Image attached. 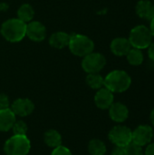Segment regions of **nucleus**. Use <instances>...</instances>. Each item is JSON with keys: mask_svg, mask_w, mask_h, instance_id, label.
Here are the masks:
<instances>
[{"mask_svg": "<svg viewBox=\"0 0 154 155\" xmlns=\"http://www.w3.org/2000/svg\"><path fill=\"white\" fill-rule=\"evenodd\" d=\"M132 84V78L123 70H113L104 78V87L114 93H123Z\"/></svg>", "mask_w": 154, "mask_h": 155, "instance_id": "obj_1", "label": "nucleus"}, {"mask_svg": "<svg viewBox=\"0 0 154 155\" xmlns=\"http://www.w3.org/2000/svg\"><path fill=\"white\" fill-rule=\"evenodd\" d=\"M3 37L12 43L21 41L26 34V23L18 18H11L5 21L1 25Z\"/></svg>", "mask_w": 154, "mask_h": 155, "instance_id": "obj_2", "label": "nucleus"}, {"mask_svg": "<svg viewBox=\"0 0 154 155\" xmlns=\"http://www.w3.org/2000/svg\"><path fill=\"white\" fill-rule=\"evenodd\" d=\"M128 39L132 45V47L143 50L148 48L152 44L153 36L149 27L140 25L131 30Z\"/></svg>", "mask_w": 154, "mask_h": 155, "instance_id": "obj_3", "label": "nucleus"}, {"mask_svg": "<svg viewBox=\"0 0 154 155\" xmlns=\"http://www.w3.org/2000/svg\"><path fill=\"white\" fill-rule=\"evenodd\" d=\"M31 149L30 140L26 135H13L4 145L6 155H27Z\"/></svg>", "mask_w": 154, "mask_h": 155, "instance_id": "obj_4", "label": "nucleus"}, {"mask_svg": "<svg viewBox=\"0 0 154 155\" xmlns=\"http://www.w3.org/2000/svg\"><path fill=\"white\" fill-rule=\"evenodd\" d=\"M68 46L70 51L74 55L80 57H84L85 55L91 54L94 50L93 41L88 36L84 35H71Z\"/></svg>", "mask_w": 154, "mask_h": 155, "instance_id": "obj_5", "label": "nucleus"}, {"mask_svg": "<svg viewBox=\"0 0 154 155\" xmlns=\"http://www.w3.org/2000/svg\"><path fill=\"white\" fill-rule=\"evenodd\" d=\"M106 64V58L100 53L92 52L85 55L82 61V67L87 74H96L101 72Z\"/></svg>", "mask_w": 154, "mask_h": 155, "instance_id": "obj_6", "label": "nucleus"}, {"mask_svg": "<svg viewBox=\"0 0 154 155\" xmlns=\"http://www.w3.org/2000/svg\"><path fill=\"white\" fill-rule=\"evenodd\" d=\"M133 131L124 125H116L111 129L108 137L109 140L115 145L125 147L132 143Z\"/></svg>", "mask_w": 154, "mask_h": 155, "instance_id": "obj_7", "label": "nucleus"}, {"mask_svg": "<svg viewBox=\"0 0 154 155\" xmlns=\"http://www.w3.org/2000/svg\"><path fill=\"white\" fill-rule=\"evenodd\" d=\"M153 129L152 126L147 124H142L136 127L134 131H133L132 142L143 147L147 146L152 143L153 139Z\"/></svg>", "mask_w": 154, "mask_h": 155, "instance_id": "obj_8", "label": "nucleus"}, {"mask_svg": "<svg viewBox=\"0 0 154 155\" xmlns=\"http://www.w3.org/2000/svg\"><path fill=\"white\" fill-rule=\"evenodd\" d=\"M13 113L15 114V116L20 117H25L30 115L34 110V103L27 98H18L11 105L10 108Z\"/></svg>", "mask_w": 154, "mask_h": 155, "instance_id": "obj_9", "label": "nucleus"}, {"mask_svg": "<svg viewBox=\"0 0 154 155\" xmlns=\"http://www.w3.org/2000/svg\"><path fill=\"white\" fill-rule=\"evenodd\" d=\"M32 41L41 42L46 36V28L39 21H31L26 24V34Z\"/></svg>", "mask_w": 154, "mask_h": 155, "instance_id": "obj_10", "label": "nucleus"}, {"mask_svg": "<svg viewBox=\"0 0 154 155\" xmlns=\"http://www.w3.org/2000/svg\"><path fill=\"white\" fill-rule=\"evenodd\" d=\"M113 101H114L113 93L104 86L99 89L94 95L95 105L102 110L109 109L110 106L114 103Z\"/></svg>", "mask_w": 154, "mask_h": 155, "instance_id": "obj_11", "label": "nucleus"}, {"mask_svg": "<svg viewBox=\"0 0 154 155\" xmlns=\"http://www.w3.org/2000/svg\"><path fill=\"white\" fill-rule=\"evenodd\" d=\"M108 110L109 116L113 122L121 124L125 122L129 117V109L123 103H113Z\"/></svg>", "mask_w": 154, "mask_h": 155, "instance_id": "obj_12", "label": "nucleus"}, {"mask_svg": "<svg viewBox=\"0 0 154 155\" xmlns=\"http://www.w3.org/2000/svg\"><path fill=\"white\" fill-rule=\"evenodd\" d=\"M110 48L113 54L117 56H126V54L132 49V45L128 38L117 37L112 41Z\"/></svg>", "mask_w": 154, "mask_h": 155, "instance_id": "obj_13", "label": "nucleus"}, {"mask_svg": "<svg viewBox=\"0 0 154 155\" xmlns=\"http://www.w3.org/2000/svg\"><path fill=\"white\" fill-rule=\"evenodd\" d=\"M135 12L140 18L151 21L154 17V4L150 0H140L136 4Z\"/></svg>", "mask_w": 154, "mask_h": 155, "instance_id": "obj_14", "label": "nucleus"}, {"mask_svg": "<svg viewBox=\"0 0 154 155\" xmlns=\"http://www.w3.org/2000/svg\"><path fill=\"white\" fill-rule=\"evenodd\" d=\"M15 121V114L10 108L0 110V132L11 130Z\"/></svg>", "mask_w": 154, "mask_h": 155, "instance_id": "obj_15", "label": "nucleus"}, {"mask_svg": "<svg viewBox=\"0 0 154 155\" xmlns=\"http://www.w3.org/2000/svg\"><path fill=\"white\" fill-rule=\"evenodd\" d=\"M71 35L64 32H56L53 34L49 38V44L54 48L62 49L68 46Z\"/></svg>", "mask_w": 154, "mask_h": 155, "instance_id": "obj_16", "label": "nucleus"}, {"mask_svg": "<svg viewBox=\"0 0 154 155\" xmlns=\"http://www.w3.org/2000/svg\"><path fill=\"white\" fill-rule=\"evenodd\" d=\"M44 140L47 146L54 149L62 145V136L60 133L55 130H48L44 134Z\"/></svg>", "mask_w": 154, "mask_h": 155, "instance_id": "obj_17", "label": "nucleus"}, {"mask_svg": "<svg viewBox=\"0 0 154 155\" xmlns=\"http://www.w3.org/2000/svg\"><path fill=\"white\" fill-rule=\"evenodd\" d=\"M126 59L131 65H133V66L141 65L143 62V59H144L143 50L132 47V49L126 54Z\"/></svg>", "mask_w": 154, "mask_h": 155, "instance_id": "obj_18", "label": "nucleus"}, {"mask_svg": "<svg viewBox=\"0 0 154 155\" xmlns=\"http://www.w3.org/2000/svg\"><path fill=\"white\" fill-rule=\"evenodd\" d=\"M34 11L32 5L29 4L22 5L17 10V16H18L17 18L26 24L32 21V19L34 18Z\"/></svg>", "mask_w": 154, "mask_h": 155, "instance_id": "obj_19", "label": "nucleus"}, {"mask_svg": "<svg viewBox=\"0 0 154 155\" xmlns=\"http://www.w3.org/2000/svg\"><path fill=\"white\" fill-rule=\"evenodd\" d=\"M106 151L105 143L99 139H93L88 144V152L91 155H105Z\"/></svg>", "mask_w": 154, "mask_h": 155, "instance_id": "obj_20", "label": "nucleus"}, {"mask_svg": "<svg viewBox=\"0 0 154 155\" xmlns=\"http://www.w3.org/2000/svg\"><path fill=\"white\" fill-rule=\"evenodd\" d=\"M86 84L92 89L99 90L104 86V78L99 74H88L86 76Z\"/></svg>", "mask_w": 154, "mask_h": 155, "instance_id": "obj_21", "label": "nucleus"}, {"mask_svg": "<svg viewBox=\"0 0 154 155\" xmlns=\"http://www.w3.org/2000/svg\"><path fill=\"white\" fill-rule=\"evenodd\" d=\"M12 130H13L15 135H26L27 124L22 120L15 121L12 127Z\"/></svg>", "mask_w": 154, "mask_h": 155, "instance_id": "obj_22", "label": "nucleus"}, {"mask_svg": "<svg viewBox=\"0 0 154 155\" xmlns=\"http://www.w3.org/2000/svg\"><path fill=\"white\" fill-rule=\"evenodd\" d=\"M124 151L125 155H144L143 147L133 142L124 147Z\"/></svg>", "mask_w": 154, "mask_h": 155, "instance_id": "obj_23", "label": "nucleus"}, {"mask_svg": "<svg viewBox=\"0 0 154 155\" xmlns=\"http://www.w3.org/2000/svg\"><path fill=\"white\" fill-rule=\"evenodd\" d=\"M51 155H73L72 152L67 148L63 145H60L56 148H54L52 152Z\"/></svg>", "mask_w": 154, "mask_h": 155, "instance_id": "obj_24", "label": "nucleus"}, {"mask_svg": "<svg viewBox=\"0 0 154 155\" xmlns=\"http://www.w3.org/2000/svg\"><path fill=\"white\" fill-rule=\"evenodd\" d=\"M9 98L5 94H0V110L9 108Z\"/></svg>", "mask_w": 154, "mask_h": 155, "instance_id": "obj_25", "label": "nucleus"}, {"mask_svg": "<svg viewBox=\"0 0 154 155\" xmlns=\"http://www.w3.org/2000/svg\"><path fill=\"white\" fill-rule=\"evenodd\" d=\"M111 155H125V151H124V147H121V146H115L114 149L112 152Z\"/></svg>", "mask_w": 154, "mask_h": 155, "instance_id": "obj_26", "label": "nucleus"}, {"mask_svg": "<svg viewBox=\"0 0 154 155\" xmlns=\"http://www.w3.org/2000/svg\"><path fill=\"white\" fill-rule=\"evenodd\" d=\"M144 155H154V143H151L147 145L144 151Z\"/></svg>", "mask_w": 154, "mask_h": 155, "instance_id": "obj_27", "label": "nucleus"}, {"mask_svg": "<svg viewBox=\"0 0 154 155\" xmlns=\"http://www.w3.org/2000/svg\"><path fill=\"white\" fill-rule=\"evenodd\" d=\"M148 55H149L150 59L154 62V42L153 41L152 42V44H151V45H149V47H148Z\"/></svg>", "mask_w": 154, "mask_h": 155, "instance_id": "obj_28", "label": "nucleus"}, {"mask_svg": "<svg viewBox=\"0 0 154 155\" xmlns=\"http://www.w3.org/2000/svg\"><path fill=\"white\" fill-rule=\"evenodd\" d=\"M150 30L152 32V35L154 37V17L151 20V25H150Z\"/></svg>", "mask_w": 154, "mask_h": 155, "instance_id": "obj_29", "label": "nucleus"}, {"mask_svg": "<svg viewBox=\"0 0 154 155\" xmlns=\"http://www.w3.org/2000/svg\"><path fill=\"white\" fill-rule=\"evenodd\" d=\"M8 8V5L5 3H0V11H5Z\"/></svg>", "mask_w": 154, "mask_h": 155, "instance_id": "obj_30", "label": "nucleus"}, {"mask_svg": "<svg viewBox=\"0 0 154 155\" xmlns=\"http://www.w3.org/2000/svg\"><path fill=\"white\" fill-rule=\"evenodd\" d=\"M150 119H151V122H152V124L154 126V108L152 109V111L151 112V114H150Z\"/></svg>", "mask_w": 154, "mask_h": 155, "instance_id": "obj_31", "label": "nucleus"}, {"mask_svg": "<svg viewBox=\"0 0 154 155\" xmlns=\"http://www.w3.org/2000/svg\"><path fill=\"white\" fill-rule=\"evenodd\" d=\"M153 139H154V132H153Z\"/></svg>", "mask_w": 154, "mask_h": 155, "instance_id": "obj_32", "label": "nucleus"}, {"mask_svg": "<svg viewBox=\"0 0 154 155\" xmlns=\"http://www.w3.org/2000/svg\"><path fill=\"white\" fill-rule=\"evenodd\" d=\"M153 4H154V0H153Z\"/></svg>", "mask_w": 154, "mask_h": 155, "instance_id": "obj_33", "label": "nucleus"}]
</instances>
